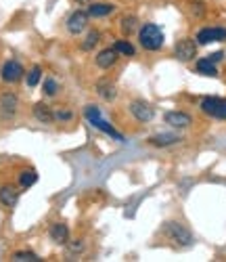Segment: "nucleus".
<instances>
[{
  "label": "nucleus",
  "instance_id": "f257e3e1",
  "mask_svg": "<svg viewBox=\"0 0 226 262\" xmlns=\"http://www.w3.org/2000/svg\"><path fill=\"white\" fill-rule=\"evenodd\" d=\"M139 40L145 51H160L164 47V32L155 24H145L139 32Z\"/></svg>",
  "mask_w": 226,
  "mask_h": 262
},
{
  "label": "nucleus",
  "instance_id": "f03ea898",
  "mask_svg": "<svg viewBox=\"0 0 226 262\" xmlns=\"http://www.w3.org/2000/svg\"><path fill=\"white\" fill-rule=\"evenodd\" d=\"M86 118H88V122L93 124L97 130H101V133H105V135H109V137H113L116 141H124V137L118 133L113 126H109L103 118H101V112H99V107H95V105H88L86 107Z\"/></svg>",
  "mask_w": 226,
  "mask_h": 262
},
{
  "label": "nucleus",
  "instance_id": "7ed1b4c3",
  "mask_svg": "<svg viewBox=\"0 0 226 262\" xmlns=\"http://www.w3.org/2000/svg\"><path fill=\"white\" fill-rule=\"evenodd\" d=\"M164 233L172 239L174 244H178V246H183V248H187V246H191L193 244V233L185 227V225H180V223H166L164 225Z\"/></svg>",
  "mask_w": 226,
  "mask_h": 262
},
{
  "label": "nucleus",
  "instance_id": "20e7f679",
  "mask_svg": "<svg viewBox=\"0 0 226 262\" xmlns=\"http://www.w3.org/2000/svg\"><path fill=\"white\" fill-rule=\"evenodd\" d=\"M201 112L216 120H226V99L220 97H206L201 101Z\"/></svg>",
  "mask_w": 226,
  "mask_h": 262
},
{
  "label": "nucleus",
  "instance_id": "39448f33",
  "mask_svg": "<svg viewBox=\"0 0 226 262\" xmlns=\"http://www.w3.org/2000/svg\"><path fill=\"white\" fill-rule=\"evenodd\" d=\"M174 57L178 61H193L197 57V42L191 40V38H183V40H178L176 42V47H174Z\"/></svg>",
  "mask_w": 226,
  "mask_h": 262
},
{
  "label": "nucleus",
  "instance_id": "423d86ee",
  "mask_svg": "<svg viewBox=\"0 0 226 262\" xmlns=\"http://www.w3.org/2000/svg\"><path fill=\"white\" fill-rule=\"evenodd\" d=\"M130 114L137 118L139 122L147 124V122H151V120L155 118V109H153V105H149L147 101H132V103H130Z\"/></svg>",
  "mask_w": 226,
  "mask_h": 262
},
{
  "label": "nucleus",
  "instance_id": "0eeeda50",
  "mask_svg": "<svg viewBox=\"0 0 226 262\" xmlns=\"http://www.w3.org/2000/svg\"><path fill=\"white\" fill-rule=\"evenodd\" d=\"M0 76H3V80L5 82H9V84H15V82H19L21 78L26 76V70H24V65H21L19 61H7L5 65H3V72H0Z\"/></svg>",
  "mask_w": 226,
  "mask_h": 262
},
{
  "label": "nucleus",
  "instance_id": "6e6552de",
  "mask_svg": "<svg viewBox=\"0 0 226 262\" xmlns=\"http://www.w3.org/2000/svg\"><path fill=\"white\" fill-rule=\"evenodd\" d=\"M88 19H90L88 11H76V13H72L70 19H67V30H70V34H74V36L82 34L86 30V26H88Z\"/></svg>",
  "mask_w": 226,
  "mask_h": 262
},
{
  "label": "nucleus",
  "instance_id": "1a4fd4ad",
  "mask_svg": "<svg viewBox=\"0 0 226 262\" xmlns=\"http://www.w3.org/2000/svg\"><path fill=\"white\" fill-rule=\"evenodd\" d=\"M222 40H226L224 28H203L197 34V45H212V42H222Z\"/></svg>",
  "mask_w": 226,
  "mask_h": 262
},
{
  "label": "nucleus",
  "instance_id": "9d476101",
  "mask_svg": "<svg viewBox=\"0 0 226 262\" xmlns=\"http://www.w3.org/2000/svg\"><path fill=\"white\" fill-rule=\"evenodd\" d=\"M17 107H19L17 95L5 93L3 97H0V114H3V118H13L17 114Z\"/></svg>",
  "mask_w": 226,
  "mask_h": 262
},
{
  "label": "nucleus",
  "instance_id": "9b49d317",
  "mask_svg": "<svg viewBox=\"0 0 226 262\" xmlns=\"http://www.w3.org/2000/svg\"><path fill=\"white\" fill-rule=\"evenodd\" d=\"M166 124H170L172 128L183 130V128H189L193 124V118L185 112H168L166 114Z\"/></svg>",
  "mask_w": 226,
  "mask_h": 262
},
{
  "label": "nucleus",
  "instance_id": "f8f14e48",
  "mask_svg": "<svg viewBox=\"0 0 226 262\" xmlns=\"http://www.w3.org/2000/svg\"><path fill=\"white\" fill-rule=\"evenodd\" d=\"M118 59H120L118 49L111 47V49H105V51H101L97 55V65H99L101 70H109V68H113V65L118 63Z\"/></svg>",
  "mask_w": 226,
  "mask_h": 262
},
{
  "label": "nucleus",
  "instance_id": "ddd939ff",
  "mask_svg": "<svg viewBox=\"0 0 226 262\" xmlns=\"http://www.w3.org/2000/svg\"><path fill=\"white\" fill-rule=\"evenodd\" d=\"M49 235H51V239L55 244L63 246V244L70 242V227H67L65 223H53L51 229H49Z\"/></svg>",
  "mask_w": 226,
  "mask_h": 262
},
{
  "label": "nucleus",
  "instance_id": "4468645a",
  "mask_svg": "<svg viewBox=\"0 0 226 262\" xmlns=\"http://www.w3.org/2000/svg\"><path fill=\"white\" fill-rule=\"evenodd\" d=\"M17 202H19L17 187H13V185H3L0 187V204H3L5 208H13V206H17Z\"/></svg>",
  "mask_w": 226,
  "mask_h": 262
},
{
  "label": "nucleus",
  "instance_id": "2eb2a0df",
  "mask_svg": "<svg viewBox=\"0 0 226 262\" xmlns=\"http://www.w3.org/2000/svg\"><path fill=\"white\" fill-rule=\"evenodd\" d=\"M34 118H36L40 124H53V122H55V112H53L49 105L36 103V105H34Z\"/></svg>",
  "mask_w": 226,
  "mask_h": 262
},
{
  "label": "nucleus",
  "instance_id": "dca6fc26",
  "mask_svg": "<svg viewBox=\"0 0 226 262\" xmlns=\"http://www.w3.org/2000/svg\"><path fill=\"white\" fill-rule=\"evenodd\" d=\"M97 93H99V97L105 99V101H113V99L118 97L116 84L109 82V80H99V82H97Z\"/></svg>",
  "mask_w": 226,
  "mask_h": 262
},
{
  "label": "nucleus",
  "instance_id": "f3484780",
  "mask_svg": "<svg viewBox=\"0 0 226 262\" xmlns=\"http://www.w3.org/2000/svg\"><path fill=\"white\" fill-rule=\"evenodd\" d=\"M113 11H116V5H111V3H90L88 7V15L90 17H107L111 15Z\"/></svg>",
  "mask_w": 226,
  "mask_h": 262
},
{
  "label": "nucleus",
  "instance_id": "a211bd4d",
  "mask_svg": "<svg viewBox=\"0 0 226 262\" xmlns=\"http://www.w3.org/2000/svg\"><path fill=\"white\" fill-rule=\"evenodd\" d=\"M178 141H183L178 135H174V133H164V135H155V137H151L149 139V143L151 145H155V147H170V145H176Z\"/></svg>",
  "mask_w": 226,
  "mask_h": 262
},
{
  "label": "nucleus",
  "instance_id": "6ab92c4d",
  "mask_svg": "<svg viewBox=\"0 0 226 262\" xmlns=\"http://www.w3.org/2000/svg\"><path fill=\"white\" fill-rule=\"evenodd\" d=\"M197 72H199V74H203V76H210V78H216V76H218L216 63H214V61H210L208 57L197 61Z\"/></svg>",
  "mask_w": 226,
  "mask_h": 262
},
{
  "label": "nucleus",
  "instance_id": "aec40b11",
  "mask_svg": "<svg viewBox=\"0 0 226 262\" xmlns=\"http://www.w3.org/2000/svg\"><path fill=\"white\" fill-rule=\"evenodd\" d=\"M36 181H38L36 170H24V172L19 174V185L24 187V189H30L32 185H36Z\"/></svg>",
  "mask_w": 226,
  "mask_h": 262
},
{
  "label": "nucleus",
  "instance_id": "412c9836",
  "mask_svg": "<svg viewBox=\"0 0 226 262\" xmlns=\"http://www.w3.org/2000/svg\"><path fill=\"white\" fill-rule=\"evenodd\" d=\"M99 40H101V34H99L97 30H90L88 36H86V40L82 42V51H93V49L97 47Z\"/></svg>",
  "mask_w": 226,
  "mask_h": 262
},
{
  "label": "nucleus",
  "instance_id": "4be33fe9",
  "mask_svg": "<svg viewBox=\"0 0 226 262\" xmlns=\"http://www.w3.org/2000/svg\"><path fill=\"white\" fill-rule=\"evenodd\" d=\"M42 89H44L42 93L47 97H55L59 93V82L55 78H47V80H44V84H42Z\"/></svg>",
  "mask_w": 226,
  "mask_h": 262
},
{
  "label": "nucleus",
  "instance_id": "5701e85b",
  "mask_svg": "<svg viewBox=\"0 0 226 262\" xmlns=\"http://www.w3.org/2000/svg\"><path fill=\"white\" fill-rule=\"evenodd\" d=\"M137 24H139V19L134 17V15H126L122 19V32L124 34H132L134 30H137Z\"/></svg>",
  "mask_w": 226,
  "mask_h": 262
},
{
  "label": "nucleus",
  "instance_id": "b1692460",
  "mask_svg": "<svg viewBox=\"0 0 226 262\" xmlns=\"http://www.w3.org/2000/svg\"><path fill=\"white\" fill-rule=\"evenodd\" d=\"M11 260L13 262H40V258L34 252H15Z\"/></svg>",
  "mask_w": 226,
  "mask_h": 262
},
{
  "label": "nucleus",
  "instance_id": "393cba45",
  "mask_svg": "<svg viewBox=\"0 0 226 262\" xmlns=\"http://www.w3.org/2000/svg\"><path fill=\"white\" fill-rule=\"evenodd\" d=\"M116 49H118L120 55H126V57H134V53H137L128 40H118V42H116Z\"/></svg>",
  "mask_w": 226,
  "mask_h": 262
},
{
  "label": "nucleus",
  "instance_id": "a878e982",
  "mask_svg": "<svg viewBox=\"0 0 226 262\" xmlns=\"http://www.w3.org/2000/svg\"><path fill=\"white\" fill-rule=\"evenodd\" d=\"M40 78H42L40 65H34V68L30 70V74H28V86H30V89H34V86L40 82Z\"/></svg>",
  "mask_w": 226,
  "mask_h": 262
},
{
  "label": "nucleus",
  "instance_id": "bb28decb",
  "mask_svg": "<svg viewBox=\"0 0 226 262\" xmlns=\"http://www.w3.org/2000/svg\"><path fill=\"white\" fill-rule=\"evenodd\" d=\"M74 118V112H70V109H55V122H70Z\"/></svg>",
  "mask_w": 226,
  "mask_h": 262
},
{
  "label": "nucleus",
  "instance_id": "cd10ccee",
  "mask_svg": "<svg viewBox=\"0 0 226 262\" xmlns=\"http://www.w3.org/2000/svg\"><path fill=\"white\" fill-rule=\"evenodd\" d=\"M67 246H70V252H72V254H82L84 248H86L82 239H76V242H67Z\"/></svg>",
  "mask_w": 226,
  "mask_h": 262
},
{
  "label": "nucleus",
  "instance_id": "c85d7f7f",
  "mask_svg": "<svg viewBox=\"0 0 226 262\" xmlns=\"http://www.w3.org/2000/svg\"><path fill=\"white\" fill-rule=\"evenodd\" d=\"M208 59L210 61H214V63H218V61H222L224 59V53L220 51V53H212V55H208Z\"/></svg>",
  "mask_w": 226,
  "mask_h": 262
},
{
  "label": "nucleus",
  "instance_id": "c756f323",
  "mask_svg": "<svg viewBox=\"0 0 226 262\" xmlns=\"http://www.w3.org/2000/svg\"><path fill=\"white\" fill-rule=\"evenodd\" d=\"M78 3H80V5H90L93 0H78Z\"/></svg>",
  "mask_w": 226,
  "mask_h": 262
}]
</instances>
